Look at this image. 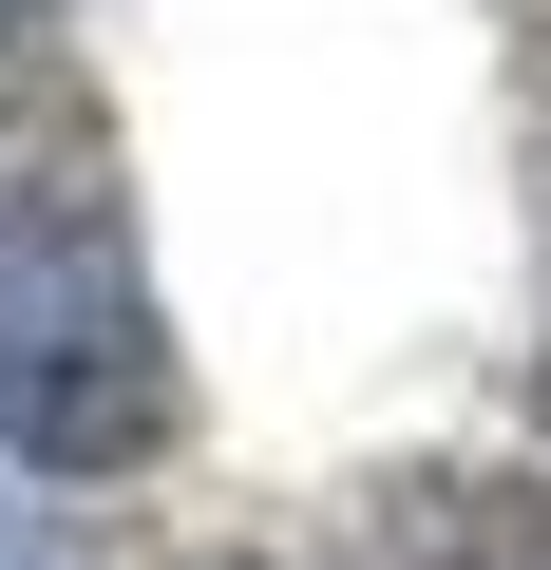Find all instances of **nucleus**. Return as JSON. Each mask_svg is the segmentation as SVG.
I'll return each mask as SVG.
<instances>
[{
  "label": "nucleus",
  "instance_id": "4",
  "mask_svg": "<svg viewBox=\"0 0 551 570\" xmlns=\"http://www.w3.org/2000/svg\"><path fill=\"white\" fill-rule=\"evenodd\" d=\"M39 39H58V0H0V58H39Z\"/></svg>",
  "mask_w": 551,
  "mask_h": 570
},
{
  "label": "nucleus",
  "instance_id": "6",
  "mask_svg": "<svg viewBox=\"0 0 551 570\" xmlns=\"http://www.w3.org/2000/svg\"><path fill=\"white\" fill-rule=\"evenodd\" d=\"M532 419H551V362H532Z\"/></svg>",
  "mask_w": 551,
  "mask_h": 570
},
{
  "label": "nucleus",
  "instance_id": "2",
  "mask_svg": "<svg viewBox=\"0 0 551 570\" xmlns=\"http://www.w3.org/2000/svg\"><path fill=\"white\" fill-rule=\"evenodd\" d=\"M343 570H551V475L532 456H400V475H362Z\"/></svg>",
  "mask_w": 551,
  "mask_h": 570
},
{
  "label": "nucleus",
  "instance_id": "5",
  "mask_svg": "<svg viewBox=\"0 0 551 570\" xmlns=\"http://www.w3.org/2000/svg\"><path fill=\"white\" fill-rule=\"evenodd\" d=\"M190 570H286V551H190Z\"/></svg>",
  "mask_w": 551,
  "mask_h": 570
},
{
  "label": "nucleus",
  "instance_id": "3",
  "mask_svg": "<svg viewBox=\"0 0 551 570\" xmlns=\"http://www.w3.org/2000/svg\"><path fill=\"white\" fill-rule=\"evenodd\" d=\"M0 570H77V551H58V513H20V475H0Z\"/></svg>",
  "mask_w": 551,
  "mask_h": 570
},
{
  "label": "nucleus",
  "instance_id": "1",
  "mask_svg": "<svg viewBox=\"0 0 551 570\" xmlns=\"http://www.w3.org/2000/svg\"><path fill=\"white\" fill-rule=\"evenodd\" d=\"M171 438H190V362H171L115 153L77 115L0 134V475L96 494V475H152Z\"/></svg>",
  "mask_w": 551,
  "mask_h": 570
}]
</instances>
